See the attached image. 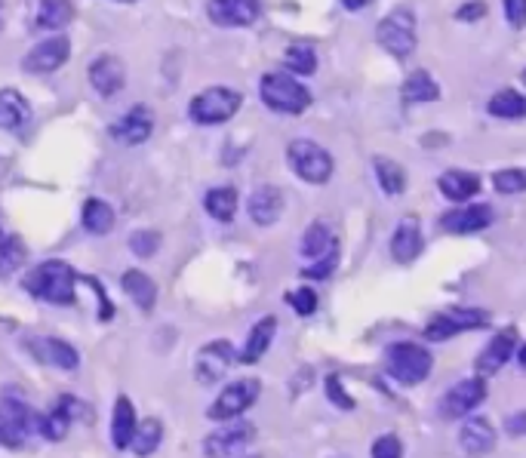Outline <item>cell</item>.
<instances>
[{
	"instance_id": "obj_1",
	"label": "cell",
	"mask_w": 526,
	"mask_h": 458,
	"mask_svg": "<svg viewBox=\"0 0 526 458\" xmlns=\"http://www.w3.org/2000/svg\"><path fill=\"white\" fill-rule=\"evenodd\" d=\"M77 283H80V274L62 259H50V262L34 265L22 280L28 296H34L37 302H47V305H59V308L74 305Z\"/></svg>"
},
{
	"instance_id": "obj_2",
	"label": "cell",
	"mask_w": 526,
	"mask_h": 458,
	"mask_svg": "<svg viewBox=\"0 0 526 458\" xmlns=\"http://www.w3.org/2000/svg\"><path fill=\"white\" fill-rule=\"evenodd\" d=\"M259 96L277 114H302L311 105V93L305 83H299L293 74H280V71H271L262 77Z\"/></svg>"
},
{
	"instance_id": "obj_3",
	"label": "cell",
	"mask_w": 526,
	"mask_h": 458,
	"mask_svg": "<svg viewBox=\"0 0 526 458\" xmlns=\"http://www.w3.org/2000/svg\"><path fill=\"white\" fill-rule=\"evenodd\" d=\"M434 366V357L428 348L419 342H394L385 354V369L388 376L400 385H419L428 379V372Z\"/></svg>"
},
{
	"instance_id": "obj_4",
	"label": "cell",
	"mask_w": 526,
	"mask_h": 458,
	"mask_svg": "<svg viewBox=\"0 0 526 458\" xmlns=\"http://www.w3.org/2000/svg\"><path fill=\"white\" fill-rule=\"evenodd\" d=\"M240 105H244V96L237 90H228V87H210L204 93H197L188 105V117L200 127H219V123L231 120Z\"/></svg>"
},
{
	"instance_id": "obj_5",
	"label": "cell",
	"mask_w": 526,
	"mask_h": 458,
	"mask_svg": "<svg viewBox=\"0 0 526 458\" xmlns=\"http://www.w3.org/2000/svg\"><path fill=\"white\" fill-rule=\"evenodd\" d=\"M287 160H290V166H293V173L302 179V182H308V185H323V182H330V176H333V154L323 148V145H317V142H311V139H296V142H290V148H287Z\"/></svg>"
},
{
	"instance_id": "obj_6",
	"label": "cell",
	"mask_w": 526,
	"mask_h": 458,
	"mask_svg": "<svg viewBox=\"0 0 526 458\" xmlns=\"http://www.w3.org/2000/svg\"><path fill=\"white\" fill-rule=\"evenodd\" d=\"M376 40L394 59H407L416 50V16L410 7H394L376 28Z\"/></svg>"
},
{
	"instance_id": "obj_7",
	"label": "cell",
	"mask_w": 526,
	"mask_h": 458,
	"mask_svg": "<svg viewBox=\"0 0 526 458\" xmlns=\"http://www.w3.org/2000/svg\"><path fill=\"white\" fill-rule=\"evenodd\" d=\"M37 425H40L37 415L31 412L25 400H16V397L0 400V446L22 449Z\"/></svg>"
},
{
	"instance_id": "obj_8",
	"label": "cell",
	"mask_w": 526,
	"mask_h": 458,
	"mask_svg": "<svg viewBox=\"0 0 526 458\" xmlns=\"http://www.w3.org/2000/svg\"><path fill=\"white\" fill-rule=\"evenodd\" d=\"M259 394H262V385L256 379L231 382L228 388H222V394L207 409V415H210L213 422H237L247 409H253V403L259 400Z\"/></svg>"
},
{
	"instance_id": "obj_9",
	"label": "cell",
	"mask_w": 526,
	"mask_h": 458,
	"mask_svg": "<svg viewBox=\"0 0 526 458\" xmlns=\"http://www.w3.org/2000/svg\"><path fill=\"white\" fill-rule=\"evenodd\" d=\"M490 323L487 311H477V308H453V311H443L437 314L428 326H425V339L428 342H447L453 336H462V332L471 329H483Z\"/></svg>"
},
{
	"instance_id": "obj_10",
	"label": "cell",
	"mask_w": 526,
	"mask_h": 458,
	"mask_svg": "<svg viewBox=\"0 0 526 458\" xmlns=\"http://www.w3.org/2000/svg\"><path fill=\"white\" fill-rule=\"evenodd\" d=\"M256 440V428L250 422H222L213 434L204 440V455L207 458H231L244 452Z\"/></svg>"
},
{
	"instance_id": "obj_11",
	"label": "cell",
	"mask_w": 526,
	"mask_h": 458,
	"mask_svg": "<svg viewBox=\"0 0 526 458\" xmlns=\"http://www.w3.org/2000/svg\"><path fill=\"white\" fill-rule=\"evenodd\" d=\"M237 360L234 354V345L225 342V339H216L210 345H204L197 351V360H194V376L200 385H216L219 379L228 376L231 363Z\"/></svg>"
},
{
	"instance_id": "obj_12",
	"label": "cell",
	"mask_w": 526,
	"mask_h": 458,
	"mask_svg": "<svg viewBox=\"0 0 526 458\" xmlns=\"http://www.w3.org/2000/svg\"><path fill=\"white\" fill-rule=\"evenodd\" d=\"M483 400H487V382L480 376L465 379L440 397V415L443 419H465V415H471Z\"/></svg>"
},
{
	"instance_id": "obj_13",
	"label": "cell",
	"mask_w": 526,
	"mask_h": 458,
	"mask_svg": "<svg viewBox=\"0 0 526 458\" xmlns=\"http://www.w3.org/2000/svg\"><path fill=\"white\" fill-rule=\"evenodd\" d=\"M68 53H71V40L65 34L47 37L28 50V56L22 59V68L28 74H53L56 68H62L68 62Z\"/></svg>"
},
{
	"instance_id": "obj_14",
	"label": "cell",
	"mask_w": 526,
	"mask_h": 458,
	"mask_svg": "<svg viewBox=\"0 0 526 458\" xmlns=\"http://www.w3.org/2000/svg\"><path fill=\"white\" fill-rule=\"evenodd\" d=\"M25 351L44 366H56V369H77L80 366V354L74 351V345H68L56 336H25Z\"/></svg>"
},
{
	"instance_id": "obj_15",
	"label": "cell",
	"mask_w": 526,
	"mask_h": 458,
	"mask_svg": "<svg viewBox=\"0 0 526 458\" xmlns=\"http://www.w3.org/2000/svg\"><path fill=\"white\" fill-rule=\"evenodd\" d=\"M517 354V329L514 326H505L499 336L490 339V345L480 351L474 369H477V376L480 379H490L496 376V372H502V366Z\"/></svg>"
},
{
	"instance_id": "obj_16",
	"label": "cell",
	"mask_w": 526,
	"mask_h": 458,
	"mask_svg": "<svg viewBox=\"0 0 526 458\" xmlns=\"http://www.w3.org/2000/svg\"><path fill=\"white\" fill-rule=\"evenodd\" d=\"M493 219L496 213L490 203H468V206H459V210H450L447 216H440V228L450 234H477V231H487Z\"/></svg>"
},
{
	"instance_id": "obj_17",
	"label": "cell",
	"mask_w": 526,
	"mask_h": 458,
	"mask_svg": "<svg viewBox=\"0 0 526 458\" xmlns=\"http://www.w3.org/2000/svg\"><path fill=\"white\" fill-rule=\"evenodd\" d=\"M207 16L219 28H247L259 19V0H210Z\"/></svg>"
},
{
	"instance_id": "obj_18",
	"label": "cell",
	"mask_w": 526,
	"mask_h": 458,
	"mask_svg": "<svg viewBox=\"0 0 526 458\" xmlns=\"http://www.w3.org/2000/svg\"><path fill=\"white\" fill-rule=\"evenodd\" d=\"M124 83H127V68H124V62H120L117 56L105 53V56H99V59L90 62V87L102 99L117 96L120 90H124Z\"/></svg>"
},
{
	"instance_id": "obj_19",
	"label": "cell",
	"mask_w": 526,
	"mask_h": 458,
	"mask_svg": "<svg viewBox=\"0 0 526 458\" xmlns=\"http://www.w3.org/2000/svg\"><path fill=\"white\" fill-rule=\"evenodd\" d=\"M151 133H154V114H151V108H145V105H133V108L111 127V136H114L120 145H130V148L148 142Z\"/></svg>"
},
{
	"instance_id": "obj_20",
	"label": "cell",
	"mask_w": 526,
	"mask_h": 458,
	"mask_svg": "<svg viewBox=\"0 0 526 458\" xmlns=\"http://www.w3.org/2000/svg\"><path fill=\"white\" fill-rule=\"evenodd\" d=\"M84 412H87V409L80 406L77 397H59L56 406L44 415V419H40L37 431L44 434L47 440H65V434L71 431L74 419H77V415H84Z\"/></svg>"
},
{
	"instance_id": "obj_21",
	"label": "cell",
	"mask_w": 526,
	"mask_h": 458,
	"mask_svg": "<svg viewBox=\"0 0 526 458\" xmlns=\"http://www.w3.org/2000/svg\"><path fill=\"white\" fill-rule=\"evenodd\" d=\"M422 246H425V240H422L419 222L416 219H403L397 225L394 237H391V256H394V262H400V265L416 262L419 253H422Z\"/></svg>"
},
{
	"instance_id": "obj_22",
	"label": "cell",
	"mask_w": 526,
	"mask_h": 458,
	"mask_svg": "<svg viewBox=\"0 0 526 458\" xmlns=\"http://www.w3.org/2000/svg\"><path fill=\"white\" fill-rule=\"evenodd\" d=\"M247 210H250V219L262 228L274 225L283 213V191L274 188V185H262L250 194V203H247Z\"/></svg>"
},
{
	"instance_id": "obj_23",
	"label": "cell",
	"mask_w": 526,
	"mask_h": 458,
	"mask_svg": "<svg viewBox=\"0 0 526 458\" xmlns=\"http://www.w3.org/2000/svg\"><path fill=\"white\" fill-rule=\"evenodd\" d=\"M139 419H136V409L130 397H117L114 412H111V443L114 449H130L133 437H136Z\"/></svg>"
},
{
	"instance_id": "obj_24",
	"label": "cell",
	"mask_w": 526,
	"mask_h": 458,
	"mask_svg": "<svg viewBox=\"0 0 526 458\" xmlns=\"http://www.w3.org/2000/svg\"><path fill=\"white\" fill-rule=\"evenodd\" d=\"M28 123H31V105H28V99L19 90H13V87L0 90V130L16 133V130L28 127Z\"/></svg>"
},
{
	"instance_id": "obj_25",
	"label": "cell",
	"mask_w": 526,
	"mask_h": 458,
	"mask_svg": "<svg viewBox=\"0 0 526 458\" xmlns=\"http://www.w3.org/2000/svg\"><path fill=\"white\" fill-rule=\"evenodd\" d=\"M459 443L471 455H487L496 446V428H493V422L483 419V415H477V419H468L462 425V431H459Z\"/></svg>"
},
{
	"instance_id": "obj_26",
	"label": "cell",
	"mask_w": 526,
	"mask_h": 458,
	"mask_svg": "<svg viewBox=\"0 0 526 458\" xmlns=\"http://www.w3.org/2000/svg\"><path fill=\"white\" fill-rule=\"evenodd\" d=\"M274 332H277V320L271 314L256 320V326L250 329V336H247V345H244V351L237 354V360L240 363H259L265 357V351L271 348V342H274Z\"/></svg>"
},
{
	"instance_id": "obj_27",
	"label": "cell",
	"mask_w": 526,
	"mask_h": 458,
	"mask_svg": "<svg viewBox=\"0 0 526 458\" xmlns=\"http://www.w3.org/2000/svg\"><path fill=\"white\" fill-rule=\"evenodd\" d=\"M71 19H74V4H71V0H37L34 28L59 31V28L71 25Z\"/></svg>"
},
{
	"instance_id": "obj_28",
	"label": "cell",
	"mask_w": 526,
	"mask_h": 458,
	"mask_svg": "<svg viewBox=\"0 0 526 458\" xmlns=\"http://www.w3.org/2000/svg\"><path fill=\"white\" fill-rule=\"evenodd\" d=\"M437 188L443 197H450L456 203H465L471 200L477 191H480V179L468 170H447L440 179H437Z\"/></svg>"
},
{
	"instance_id": "obj_29",
	"label": "cell",
	"mask_w": 526,
	"mask_h": 458,
	"mask_svg": "<svg viewBox=\"0 0 526 458\" xmlns=\"http://www.w3.org/2000/svg\"><path fill=\"white\" fill-rule=\"evenodd\" d=\"M124 293L136 302L139 311H154V305H157V286L145 271L130 268L124 274Z\"/></svg>"
},
{
	"instance_id": "obj_30",
	"label": "cell",
	"mask_w": 526,
	"mask_h": 458,
	"mask_svg": "<svg viewBox=\"0 0 526 458\" xmlns=\"http://www.w3.org/2000/svg\"><path fill=\"white\" fill-rule=\"evenodd\" d=\"M400 96H403V102H410V105H416V102H437L440 99V87H437V80L428 71L419 68V71H413L407 80H403Z\"/></svg>"
},
{
	"instance_id": "obj_31",
	"label": "cell",
	"mask_w": 526,
	"mask_h": 458,
	"mask_svg": "<svg viewBox=\"0 0 526 458\" xmlns=\"http://www.w3.org/2000/svg\"><path fill=\"white\" fill-rule=\"evenodd\" d=\"M299 249H302L305 259H323V256H327L330 249H336V237H333L330 225H327V222H314V225L302 234Z\"/></svg>"
},
{
	"instance_id": "obj_32",
	"label": "cell",
	"mask_w": 526,
	"mask_h": 458,
	"mask_svg": "<svg viewBox=\"0 0 526 458\" xmlns=\"http://www.w3.org/2000/svg\"><path fill=\"white\" fill-rule=\"evenodd\" d=\"M80 222H84V228L90 234H108L114 228V210H111V203L99 200V197H90L84 203V213H80Z\"/></svg>"
},
{
	"instance_id": "obj_33",
	"label": "cell",
	"mask_w": 526,
	"mask_h": 458,
	"mask_svg": "<svg viewBox=\"0 0 526 458\" xmlns=\"http://www.w3.org/2000/svg\"><path fill=\"white\" fill-rule=\"evenodd\" d=\"M204 210L216 219V222H231L237 213V191L222 185V188H210L204 197Z\"/></svg>"
},
{
	"instance_id": "obj_34",
	"label": "cell",
	"mask_w": 526,
	"mask_h": 458,
	"mask_svg": "<svg viewBox=\"0 0 526 458\" xmlns=\"http://www.w3.org/2000/svg\"><path fill=\"white\" fill-rule=\"evenodd\" d=\"M373 170H376V179L388 197H397L403 188H407V170H403L400 163H394L391 157H376Z\"/></svg>"
},
{
	"instance_id": "obj_35",
	"label": "cell",
	"mask_w": 526,
	"mask_h": 458,
	"mask_svg": "<svg viewBox=\"0 0 526 458\" xmlns=\"http://www.w3.org/2000/svg\"><path fill=\"white\" fill-rule=\"evenodd\" d=\"M487 111L493 117H502V120H520V117H526V96L517 90H499L487 102Z\"/></svg>"
},
{
	"instance_id": "obj_36",
	"label": "cell",
	"mask_w": 526,
	"mask_h": 458,
	"mask_svg": "<svg viewBox=\"0 0 526 458\" xmlns=\"http://www.w3.org/2000/svg\"><path fill=\"white\" fill-rule=\"evenodd\" d=\"M160 440H164V425H160V419H145V422H139V428H136L133 452H136L139 458H145V455L157 452Z\"/></svg>"
},
{
	"instance_id": "obj_37",
	"label": "cell",
	"mask_w": 526,
	"mask_h": 458,
	"mask_svg": "<svg viewBox=\"0 0 526 458\" xmlns=\"http://www.w3.org/2000/svg\"><path fill=\"white\" fill-rule=\"evenodd\" d=\"M283 65H287V71L290 74H314L317 71V56H314V50L311 47H305V44H293L290 50H287V56H283Z\"/></svg>"
},
{
	"instance_id": "obj_38",
	"label": "cell",
	"mask_w": 526,
	"mask_h": 458,
	"mask_svg": "<svg viewBox=\"0 0 526 458\" xmlns=\"http://www.w3.org/2000/svg\"><path fill=\"white\" fill-rule=\"evenodd\" d=\"M22 262H25V243L10 234L0 243V277H10Z\"/></svg>"
},
{
	"instance_id": "obj_39",
	"label": "cell",
	"mask_w": 526,
	"mask_h": 458,
	"mask_svg": "<svg viewBox=\"0 0 526 458\" xmlns=\"http://www.w3.org/2000/svg\"><path fill=\"white\" fill-rule=\"evenodd\" d=\"M493 185L499 194H520L526 191V170H520V166H511V170H499L493 176Z\"/></svg>"
},
{
	"instance_id": "obj_40",
	"label": "cell",
	"mask_w": 526,
	"mask_h": 458,
	"mask_svg": "<svg viewBox=\"0 0 526 458\" xmlns=\"http://www.w3.org/2000/svg\"><path fill=\"white\" fill-rule=\"evenodd\" d=\"M130 249L139 256V259H151L157 249H160V234L157 231H151V228H145V231H136L133 237H130Z\"/></svg>"
},
{
	"instance_id": "obj_41",
	"label": "cell",
	"mask_w": 526,
	"mask_h": 458,
	"mask_svg": "<svg viewBox=\"0 0 526 458\" xmlns=\"http://www.w3.org/2000/svg\"><path fill=\"white\" fill-rule=\"evenodd\" d=\"M287 302H290V308H293L296 314H302V317H311V314L317 311V293H314L311 286L293 289V293H287Z\"/></svg>"
},
{
	"instance_id": "obj_42",
	"label": "cell",
	"mask_w": 526,
	"mask_h": 458,
	"mask_svg": "<svg viewBox=\"0 0 526 458\" xmlns=\"http://www.w3.org/2000/svg\"><path fill=\"white\" fill-rule=\"evenodd\" d=\"M336 265H339V246L330 249V253L323 256V259H317L311 268H302V277H308V280H327L336 271Z\"/></svg>"
},
{
	"instance_id": "obj_43",
	"label": "cell",
	"mask_w": 526,
	"mask_h": 458,
	"mask_svg": "<svg viewBox=\"0 0 526 458\" xmlns=\"http://www.w3.org/2000/svg\"><path fill=\"white\" fill-rule=\"evenodd\" d=\"M373 458H403V443L394 434H385L373 443Z\"/></svg>"
},
{
	"instance_id": "obj_44",
	"label": "cell",
	"mask_w": 526,
	"mask_h": 458,
	"mask_svg": "<svg viewBox=\"0 0 526 458\" xmlns=\"http://www.w3.org/2000/svg\"><path fill=\"white\" fill-rule=\"evenodd\" d=\"M502 10L511 28H526V0H502Z\"/></svg>"
},
{
	"instance_id": "obj_45",
	"label": "cell",
	"mask_w": 526,
	"mask_h": 458,
	"mask_svg": "<svg viewBox=\"0 0 526 458\" xmlns=\"http://www.w3.org/2000/svg\"><path fill=\"white\" fill-rule=\"evenodd\" d=\"M327 397L339 406V409H354V400L345 394V388H342V376H330L327 379Z\"/></svg>"
},
{
	"instance_id": "obj_46",
	"label": "cell",
	"mask_w": 526,
	"mask_h": 458,
	"mask_svg": "<svg viewBox=\"0 0 526 458\" xmlns=\"http://www.w3.org/2000/svg\"><path fill=\"white\" fill-rule=\"evenodd\" d=\"M483 16H487V4H483V0H468V4L459 7V13H456L459 22H474V19H483Z\"/></svg>"
},
{
	"instance_id": "obj_47",
	"label": "cell",
	"mask_w": 526,
	"mask_h": 458,
	"mask_svg": "<svg viewBox=\"0 0 526 458\" xmlns=\"http://www.w3.org/2000/svg\"><path fill=\"white\" fill-rule=\"evenodd\" d=\"M339 4L345 7V10H351V13H357V10H367L373 0H339Z\"/></svg>"
},
{
	"instance_id": "obj_48",
	"label": "cell",
	"mask_w": 526,
	"mask_h": 458,
	"mask_svg": "<svg viewBox=\"0 0 526 458\" xmlns=\"http://www.w3.org/2000/svg\"><path fill=\"white\" fill-rule=\"evenodd\" d=\"M517 357H520V366L526 369V345H520V348H517Z\"/></svg>"
},
{
	"instance_id": "obj_49",
	"label": "cell",
	"mask_w": 526,
	"mask_h": 458,
	"mask_svg": "<svg viewBox=\"0 0 526 458\" xmlns=\"http://www.w3.org/2000/svg\"><path fill=\"white\" fill-rule=\"evenodd\" d=\"M7 237H10V234H7V231H4V222H0V243H4V240H7Z\"/></svg>"
},
{
	"instance_id": "obj_50",
	"label": "cell",
	"mask_w": 526,
	"mask_h": 458,
	"mask_svg": "<svg viewBox=\"0 0 526 458\" xmlns=\"http://www.w3.org/2000/svg\"><path fill=\"white\" fill-rule=\"evenodd\" d=\"M120 4H136V0H120Z\"/></svg>"
},
{
	"instance_id": "obj_51",
	"label": "cell",
	"mask_w": 526,
	"mask_h": 458,
	"mask_svg": "<svg viewBox=\"0 0 526 458\" xmlns=\"http://www.w3.org/2000/svg\"><path fill=\"white\" fill-rule=\"evenodd\" d=\"M520 77H523V83H526V68H523V74H520Z\"/></svg>"
}]
</instances>
